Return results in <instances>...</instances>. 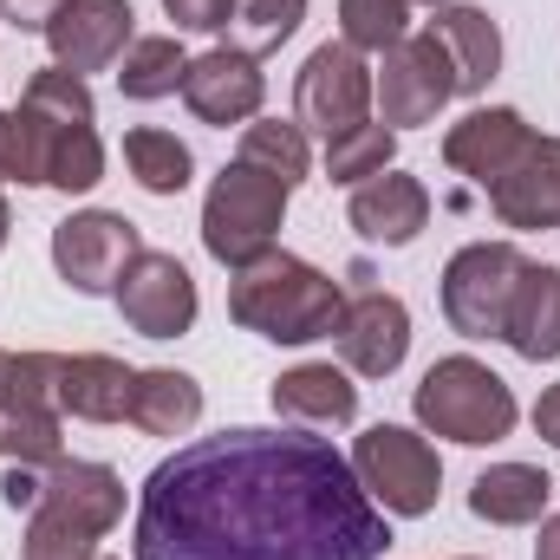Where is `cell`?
I'll return each mask as SVG.
<instances>
[{
  "instance_id": "3957f363",
  "label": "cell",
  "mask_w": 560,
  "mask_h": 560,
  "mask_svg": "<svg viewBox=\"0 0 560 560\" xmlns=\"http://www.w3.org/2000/svg\"><path fill=\"white\" fill-rule=\"evenodd\" d=\"M39 131H46V183L66 189V196H85L98 176H105V143H98V105L85 92L79 72L66 66H46L26 79V98H20Z\"/></svg>"
},
{
  "instance_id": "f1b7e54d",
  "label": "cell",
  "mask_w": 560,
  "mask_h": 560,
  "mask_svg": "<svg viewBox=\"0 0 560 560\" xmlns=\"http://www.w3.org/2000/svg\"><path fill=\"white\" fill-rule=\"evenodd\" d=\"M339 26L352 52H392L411 33V0H339Z\"/></svg>"
},
{
  "instance_id": "7402d4cb",
  "label": "cell",
  "mask_w": 560,
  "mask_h": 560,
  "mask_svg": "<svg viewBox=\"0 0 560 560\" xmlns=\"http://www.w3.org/2000/svg\"><path fill=\"white\" fill-rule=\"evenodd\" d=\"M430 33L456 59V92H489V79L502 72V33H495V20L482 7H436Z\"/></svg>"
},
{
  "instance_id": "6da1fadb",
  "label": "cell",
  "mask_w": 560,
  "mask_h": 560,
  "mask_svg": "<svg viewBox=\"0 0 560 560\" xmlns=\"http://www.w3.org/2000/svg\"><path fill=\"white\" fill-rule=\"evenodd\" d=\"M385 515L352 463L306 430L196 436L150 469L138 560H378Z\"/></svg>"
},
{
  "instance_id": "5b68a950",
  "label": "cell",
  "mask_w": 560,
  "mask_h": 560,
  "mask_svg": "<svg viewBox=\"0 0 560 560\" xmlns=\"http://www.w3.org/2000/svg\"><path fill=\"white\" fill-rule=\"evenodd\" d=\"M418 423L450 443H495L515 430V392L482 359H436L418 385Z\"/></svg>"
},
{
  "instance_id": "52a82bcc",
  "label": "cell",
  "mask_w": 560,
  "mask_h": 560,
  "mask_svg": "<svg viewBox=\"0 0 560 560\" xmlns=\"http://www.w3.org/2000/svg\"><path fill=\"white\" fill-rule=\"evenodd\" d=\"M352 476L372 502H385V515H430L436 489H443V463L418 430L398 423H372L352 450Z\"/></svg>"
},
{
  "instance_id": "ac0fdd59",
  "label": "cell",
  "mask_w": 560,
  "mask_h": 560,
  "mask_svg": "<svg viewBox=\"0 0 560 560\" xmlns=\"http://www.w3.org/2000/svg\"><path fill=\"white\" fill-rule=\"evenodd\" d=\"M489 209L502 229L515 235H541L560 229V138H535L522 150V163L489 189Z\"/></svg>"
},
{
  "instance_id": "277c9868",
  "label": "cell",
  "mask_w": 560,
  "mask_h": 560,
  "mask_svg": "<svg viewBox=\"0 0 560 560\" xmlns=\"http://www.w3.org/2000/svg\"><path fill=\"white\" fill-rule=\"evenodd\" d=\"M280 222H287V183L235 156V163L209 183V202H202V248H209L222 268H248V261L275 255Z\"/></svg>"
},
{
  "instance_id": "d4e9b609",
  "label": "cell",
  "mask_w": 560,
  "mask_h": 560,
  "mask_svg": "<svg viewBox=\"0 0 560 560\" xmlns=\"http://www.w3.org/2000/svg\"><path fill=\"white\" fill-rule=\"evenodd\" d=\"M183 72H189L183 46L170 33H143V39L125 46V59H118V92L138 98V105H156V98L183 92Z\"/></svg>"
},
{
  "instance_id": "9a60e30c",
  "label": "cell",
  "mask_w": 560,
  "mask_h": 560,
  "mask_svg": "<svg viewBox=\"0 0 560 560\" xmlns=\"http://www.w3.org/2000/svg\"><path fill=\"white\" fill-rule=\"evenodd\" d=\"M332 339H339V359L359 378H392L411 352V313L392 293H359V300H346Z\"/></svg>"
},
{
  "instance_id": "cb8c5ba5",
  "label": "cell",
  "mask_w": 560,
  "mask_h": 560,
  "mask_svg": "<svg viewBox=\"0 0 560 560\" xmlns=\"http://www.w3.org/2000/svg\"><path fill=\"white\" fill-rule=\"evenodd\" d=\"M196 418H202V385L189 372H170V365L138 372V385H131V423H138L143 436H189Z\"/></svg>"
},
{
  "instance_id": "ba28073f",
  "label": "cell",
  "mask_w": 560,
  "mask_h": 560,
  "mask_svg": "<svg viewBox=\"0 0 560 560\" xmlns=\"http://www.w3.org/2000/svg\"><path fill=\"white\" fill-rule=\"evenodd\" d=\"M125 515V482L118 469L105 463H52L46 482H39V502H33V522L26 528H46V535H72L85 548H98Z\"/></svg>"
},
{
  "instance_id": "836d02e7",
  "label": "cell",
  "mask_w": 560,
  "mask_h": 560,
  "mask_svg": "<svg viewBox=\"0 0 560 560\" xmlns=\"http://www.w3.org/2000/svg\"><path fill=\"white\" fill-rule=\"evenodd\" d=\"M39 482H46V476H33L26 463H7V482H0L7 509H26V515H33V502H39Z\"/></svg>"
},
{
  "instance_id": "7c38bea8",
  "label": "cell",
  "mask_w": 560,
  "mask_h": 560,
  "mask_svg": "<svg viewBox=\"0 0 560 560\" xmlns=\"http://www.w3.org/2000/svg\"><path fill=\"white\" fill-rule=\"evenodd\" d=\"M118 313L143 339H176V332L196 326V280H189V268L176 255L143 248L125 268V280H118Z\"/></svg>"
},
{
  "instance_id": "d6a6232c",
  "label": "cell",
  "mask_w": 560,
  "mask_h": 560,
  "mask_svg": "<svg viewBox=\"0 0 560 560\" xmlns=\"http://www.w3.org/2000/svg\"><path fill=\"white\" fill-rule=\"evenodd\" d=\"M163 13L183 26V33H215L235 20V0H163Z\"/></svg>"
},
{
  "instance_id": "30bf717a",
  "label": "cell",
  "mask_w": 560,
  "mask_h": 560,
  "mask_svg": "<svg viewBox=\"0 0 560 560\" xmlns=\"http://www.w3.org/2000/svg\"><path fill=\"white\" fill-rule=\"evenodd\" d=\"M372 92H378L385 125H430V118L456 98V59H450V46H443L436 33H405V39L385 52Z\"/></svg>"
},
{
  "instance_id": "ab89813d",
  "label": "cell",
  "mask_w": 560,
  "mask_h": 560,
  "mask_svg": "<svg viewBox=\"0 0 560 560\" xmlns=\"http://www.w3.org/2000/svg\"><path fill=\"white\" fill-rule=\"evenodd\" d=\"M411 7H443V0H411Z\"/></svg>"
},
{
  "instance_id": "2e32d148",
  "label": "cell",
  "mask_w": 560,
  "mask_h": 560,
  "mask_svg": "<svg viewBox=\"0 0 560 560\" xmlns=\"http://www.w3.org/2000/svg\"><path fill=\"white\" fill-rule=\"evenodd\" d=\"M131 385L138 372L105 352H52V411L85 423H125L131 418Z\"/></svg>"
},
{
  "instance_id": "e0dca14e",
  "label": "cell",
  "mask_w": 560,
  "mask_h": 560,
  "mask_svg": "<svg viewBox=\"0 0 560 560\" xmlns=\"http://www.w3.org/2000/svg\"><path fill=\"white\" fill-rule=\"evenodd\" d=\"M528 143H535L528 118H522V112H509V105H495V112H469L463 125H450V138H443V163H450L456 176H469V183L495 189V183L522 163V150H528Z\"/></svg>"
},
{
  "instance_id": "7a4b0ae2",
  "label": "cell",
  "mask_w": 560,
  "mask_h": 560,
  "mask_svg": "<svg viewBox=\"0 0 560 560\" xmlns=\"http://www.w3.org/2000/svg\"><path fill=\"white\" fill-rule=\"evenodd\" d=\"M346 313L339 280L319 275L300 255H261L248 268H235L229 280V319L242 332H261L275 346H306V339H332Z\"/></svg>"
},
{
  "instance_id": "4316f807",
  "label": "cell",
  "mask_w": 560,
  "mask_h": 560,
  "mask_svg": "<svg viewBox=\"0 0 560 560\" xmlns=\"http://www.w3.org/2000/svg\"><path fill=\"white\" fill-rule=\"evenodd\" d=\"M0 463H26V469H52L59 463V411L52 405H0Z\"/></svg>"
},
{
  "instance_id": "ffe728a7",
  "label": "cell",
  "mask_w": 560,
  "mask_h": 560,
  "mask_svg": "<svg viewBox=\"0 0 560 560\" xmlns=\"http://www.w3.org/2000/svg\"><path fill=\"white\" fill-rule=\"evenodd\" d=\"M548 495H555V482H548V469H535V463H495V469H482V476L469 482L476 522H495V528H528V522H541V515H548Z\"/></svg>"
},
{
  "instance_id": "603a6c76",
  "label": "cell",
  "mask_w": 560,
  "mask_h": 560,
  "mask_svg": "<svg viewBox=\"0 0 560 560\" xmlns=\"http://www.w3.org/2000/svg\"><path fill=\"white\" fill-rule=\"evenodd\" d=\"M275 411L293 423H352L359 385L339 365H293L287 378H275Z\"/></svg>"
},
{
  "instance_id": "f35d334b",
  "label": "cell",
  "mask_w": 560,
  "mask_h": 560,
  "mask_svg": "<svg viewBox=\"0 0 560 560\" xmlns=\"http://www.w3.org/2000/svg\"><path fill=\"white\" fill-rule=\"evenodd\" d=\"M7 229H13V215H7V196H0V248H7Z\"/></svg>"
},
{
  "instance_id": "8992f818",
  "label": "cell",
  "mask_w": 560,
  "mask_h": 560,
  "mask_svg": "<svg viewBox=\"0 0 560 560\" xmlns=\"http://www.w3.org/2000/svg\"><path fill=\"white\" fill-rule=\"evenodd\" d=\"M522 275H528V261H522L515 242H469L443 268V319L463 339H502Z\"/></svg>"
},
{
  "instance_id": "f546056e",
  "label": "cell",
  "mask_w": 560,
  "mask_h": 560,
  "mask_svg": "<svg viewBox=\"0 0 560 560\" xmlns=\"http://www.w3.org/2000/svg\"><path fill=\"white\" fill-rule=\"evenodd\" d=\"M242 163H255V170H268L280 176L287 189L306 176V131L300 125H280V118H255L248 131H242Z\"/></svg>"
},
{
  "instance_id": "4dcf8cb0",
  "label": "cell",
  "mask_w": 560,
  "mask_h": 560,
  "mask_svg": "<svg viewBox=\"0 0 560 560\" xmlns=\"http://www.w3.org/2000/svg\"><path fill=\"white\" fill-rule=\"evenodd\" d=\"M300 20H306V0H235L229 26H235L242 52H275L300 33Z\"/></svg>"
},
{
  "instance_id": "8d00e7d4",
  "label": "cell",
  "mask_w": 560,
  "mask_h": 560,
  "mask_svg": "<svg viewBox=\"0 0 560 560\" xmlns=\"http://www.w3.org/2000/svg\"><path fill=\"white\" fill-rule=\"evenodd\" d=\"M535 560H560V515L541 522V541H535Z\"/></svg>"
},
{
  "instance_id": "e575fe53",
  "label": "cell",
  "mask_w": 560,
  "mask_h": 560,
  "mask_svg": "<svg viewBox=\"0 0 560 560\" xmlns=\"http://www.w3.org/2000/svg\"><path fill=\"white\" fill-rule=\"evenodd\" d=\"M0 13H7L20 33H46V20L59 13V0H0Z\"/></svg>"
},
{
  "instance_id": "44dd1931",
  "label": "cell",
  "mask_w": 560,
  "mask_h": 560,
  "mask_svg": "<svg viewBox=\"0 0 560 560\" xmlns=\"http://www.w3.org/2000/svg\"><path fill=\"white\" fill-rule=\"evenodd\" d=\"M502 339L522 352V359H560V268H535L528 261V275L515 287V300H509V326H502Z\"/></svg>"
},
{
  "instance_id": "4fadbf2b",
  "label": "cell",
  "mask_w": 560,
  "mask_h": 560,
  "mask_svg": "<svg viewBox=\"0 0 560 560\" xmlns=\"http://www.w3.org/2000/svg\"><path fill=\"white\" fill-rule=\"evenodd\" d=\"M131 0H59V13L46 20V46H52V66L66 72H105L125 59L131 46Z\"/></svg>"
},
{
  "instance_id": "8fae6325",
  "label": "cell",
  "mask_w": 560,
  "mask_h": 560,
  "mask_svg": "<svg viewBox=\"0 0 560 560\" xmlns=\"http://www.w3.org/2000/svg\"><path fill=\"white\" fill-rule=\"evenodd\" d=\"M138 255H143L138 222L118 215V209H85V215H66L52 229V268L79 293H118V280Z\"/></svg>"
},
{
  "instance_id": "83f0119b",
  "label": "cell",
  "mask_w": 560,
  "mask_h": 560,
  "mask_svg": "<svg viewBox=\"0 0 560 560\" xmlns=\"http://www.w3.org/2000/svg\"><path fill=\"white\" fill-rule=\"evenodd\" d=\"M392 156H398V138L385 125H352L346 138L326 143V176L332 183H372L392 170Z\"/></svg>"
},
{
  "instance_id": "5bb4252c",
  "label": "cell",
  "mask_w": 560,
  "mask_h": 560,
  "mask_svg": "<svg viewBox=\"0 0 560 560\" xmlns=\"http://www.w3.org/2000/svg\"><path fill=\"white\" fill-rule=\"evenodd\" d=\"M261 98H268V79H261L255 52H242V46H215V52L189 59V72H183V105L215 131L248 125L261 112Z\"/></svg>"
},
{
  "instance_id": "74e56055",
  "label": "cell",
  "mask_w": 560,
  "mask_h": 560,
  "mask_svg": "<svg viewBox=\"0 0 560 560\" xmlns=\"http://www.w3.org/2000/svg\"><path fill=\"white\" fill-rule=\"evenodd\" d=\"M13 392V352H0V398Z\"/></svg>"
},
{
  "instance_id": "d590c367",
  "label": "cell",
  "mask_w": 560,
  "mask_h": 560,
  "mask_svg": "<svg viewBox=\"0 0 560 560\" xmlns=\"http://www.w3.org/2000/svg\"><path fill=\"white\" fill-rule=\"evenodd\" d=\"M535 430H541V436L560 450V385H548V392H541V405H535Z\"/></svg>"
},
{
  "instance_id": "1f68e13d",
  "label": "cell",
  "mask_w": 560,
  "mask_h": 560,
  "mask_svg": "<svg viewBox=\"0 0 560 560\" xmlns=\"http://www.w3.org/2000/svg\"><path fill=\"white\" fill-rule=\"evenodd\" d=\"M0 183H46V131L26 105L0 112Z\"/></svg>"
},
{
  "instance_id": "484cf974",
  "label": "cell",
  "mask_w": 560,
  "mask_h": 560,
  "mask_svg": "<svg viewBox=\"0 0 560 560\" xmlns=\"http://www.w3.org/2000/svg\"><path fill=\"white\" fill-rule=\"evenodd\" d=\"M125 163H131V176H138L150 196H183L189 189V170H196L189 143H176V131H156V125L125 131Z\"/></svg>"
},
{
  "instance_id": "9c48e42d",
  "label": "cell",
  "mask_w": 560,
  "mask_h": 560,
  "mask_svg": "<svg viewBox=\"0 0 560 560\" xmlns=\"http://www.w3.org/2000/svg\"><path fill=\"white\" fill-rule=\"evenodd\" d=\"M365 105H372V66L339 39H326L319 52H306L300 79H293V112H300V131H319V138H346L352 125H365Z\"/></svg>"
},
{
  "instance_id": "d6986e66",
  "label": "cell",
  "mask_w": 560,
  "mask_h": 560,
  "mask_svg": "<svg viewBox=\"0 0 560 560\" xmlns=\"http://www.w3.org/2000/svg\"><path fill=\"white\" fill-rule=\"evenodd\" d=\"M352 229L365 235V242H378V248H411L423 235V222H430V189H423L418 176H398V170H385V176H372V183H359L352 189Z\"/></svg>"
}]
</instances>
